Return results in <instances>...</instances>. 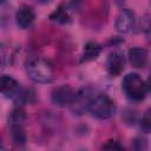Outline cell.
Here are the masks:
<instances>
[{
  "label": "cell",
  "mask_w": 151,
  "mask_h": 151,
  "mask_svg": "<svg viewBox=\"0 0 151 151\" xmlns=\"http://www.w3.org/2000/svg\"><path fill=\"white\" fill-rule=\"evenodd\" d=\"M27 76L35 83H50L53 78V67L51 63L41 57H32L25 64Z\"/></svg>",
  "instance_id": "1"
},
{
  "label": "cell",
  "mask_w": 151,
  "mask_h": 151,
  "mask_svg": "<svg viewBox=\"0 0 151 151\" xmlns=\"http://www.w3.org/2000/svg\"><path fill=\"white\" fill-rule=\"evenodd\" d=\"M122 88L126 97L131 100H142L147 92V85L137 73H129L122 81Z\"/></svg>",
  "instance_id": "2"
},
{
  "label": "cell",
  "mask_w": 151,
  "mask_h": 151,
  "mask_svg": "<svg viewBox=\"0 0 151 151\" xmlns=\"http://www.w3.org/2000/svg\"><path fill=\"white\" fill-rule=\"evenodd\" d=\"M114 103L106 94H98L92 98L88 111L91 114L98 119H109L114 113Z\"/></svg>",
  "instance_id": "3"
},
{
  "label": "cell",
  "mask_w": 151,
  "mask_h": 151,
  "mask_svg": "<svg viewBox=\"0 0 151 151\" xmlns=\"http://www.w3.org/2000/svg\"><path fill=\"white\" fill-rule=\"evenodd\" d=\"M76 93L74 90L68 86V85H61V86H58L55 87L53 91H52V94H51V99H52V103L58 106V107H66V106H71L73 100H74V97H76Z\"/></svg>",
  "instance_id": "4"
},
{
  "label": "cell",
  "mask_w": 151,
  "mask_h": 151,
  "mask_svg": "<svg viewBox=\"0 0 151 151\" xmlns=\"http://www.w3.org/2000/svg\"><path fill=\"white\" fill-rule=\"evenodd\" d=\"M134 13L130 9H123L116 18L114 27L119 33H129L134 27Z\"/></svg>",
  "instance_id": "5"
},
{
  "label": "cell",
  "mask_w": 151,
  "mask_h": 151,
  "mask_svg": "<svg viewBox=\"0 0 151 151\" xmlns=\"http://www.w3.org/2000/svg\"><path fill=\"white\" fill-rule=\"evenodd\" d=\"M125 67V58L124 54L119 51H114L110 53L106 59V70L111 77L119 76Z\"/></svg>",
  "instance_id": "6"
},
{
  "label": "cell",
  "mask_w": 151,
  "mask_h": 151,
  "mask_svg": "<svg viewBox=\"0 0 151 151\" xmlns=\"http://www.w3.org/2000/svg\"><path fill=\"white\" fill-rule=\"evenodd\" d=\"M35 19V14H34V11L31 6L28 5H22L18 8L17 13H15V21H17V25L22 28V29H26L28 27L32 26L33 21Z\"/></svg>",
  "instance_id": "7"
},
{
  "label": "cell",
  "mask_w": 151,
  "mask_h": 151,
  "mask_svg": "<svg viewBox=\"0 0 151 151\" xmlns=\"http://www.w3.org/2000/svg\"><path fill=\"white\" fill-rule=\"evenodd\" d=\"M1 92L6 98L15 99L18 94L21 92L20 90V84L17 79H14L11 76L4 74L1 77Z\"/></svg>",
  "instance_id": "8"
},
{
  "label": "cell",
  "mask_w": 151,
  "mask_h": 151,
  "mask_svg": "<svg viewBox=\"0 0 151 151\" xmlns=\"http://www.w3.org/2000/svg\"><path fill=\"white\" fill-rule=\"evenodd\" d=\"M92 96L90 93V91L87 88H83L80 90L79 92L76 93V97H74V100L71 105L72 110L79 114H81L85 110H88V106H90V103L92 100Z\"/></svg>",
  "instance_id": "9"
},
{
  "label": "cell",
  "mask_w": 151,
  "mask_h": 151,
  "mask_svg": "<svg viewBox=\"0 0 151 151\" xmlns=\"http://www.w3.org/2000/svg\"><path fill=\"white\" fill-rule=\"evenodd\" d=\"M129 61L134 68H143L147 63V52L142 47H132L127 52Z\"/></svg>",
  "instance_id": "10"
},
{
  "label": "cell",
  "mask_w": 151,
  "mask_h": 151,
  "mask_svg": "<svg viewBox=\"0 0 151 151\" xmlns=\"http://www.w3.org/2000/svg\"><path fill=\"white\" fill-rule=\"evenodd\" d=\"M100 51H101V48L97 42H92V41L87 42L84 47V51H83L81 61H90V60L96 59L99 55Z\"/></svg>",
  "instance_id": "11"
},
{
  "label": "cell",
  "mask_w": 151,
  "mask_h": 151,
  "mask_svg": "<svg viewBox=\"0 0 151 151\" xmlns=\"http://www.w3.org/2000/svg\"><path fill=\"white\" fill-rule=\"evenodd\" d=\"M11 129V137L15 145L21 146L26 143V133L24 131L22 125H9Z\"/></svg>",
  "instance_id": "12"
},
{
  "label": "cell",
  "mask_w": 151,
  "mask_h": 151,
  "mask_svg": "<svg viewBox=\"0 0 151 151\" xmlns=\"http://www.w3.org/2000/svg\"><path fill=\"white\" fill-rule=\"evenodd\" d=\"M50 19H51L52 21L60 22V24H65V22H67V21L70 20V15H68V11H67L66 6H65L64 4L59 5L58 8H57L53 13H51Z\"/></svg>",
  "instance_id": "13"
},
{
  "label": "cell",
  "mask_w": 151,
  "mask_h": 151,
  "mask_svg": "<svg viewBox=\"0 0 151 151\" xmlns=\"http://www.w3.org/2000/svg\"><path fill=\"white\" fill-rule=\"evenodd\" d=\"M25 118H26L25 112L20 107H17L8 116V125H22Z\"/></svg>",
  "instance_id": "14"
},
{
  "label": "cell",
  "mask_w": 151,
  "mask_h": 151,
  "mask_svg": "<svg viewBox=\"0 0 151 151\" xmlns=\"http://www.w3.org/2000/svg\"><path fill=\"white\" fill-rule=\"evenodd\" d=\"M140 130L145 133H149L151 132V107L147 109L143 117H142V120H140Z\"/></svg>",
  "instance_id": "15"
},
{
  "label": "cell",
  "mask_w": 151,
  "mask_h": 151,
  "mask_svg": "<svg viewBox=\"0 0 151 151\" xmlns=\"http://www.w3.org/2000/svg\"><path fill=\"white\" fill-rule=\"evenodd\" d=\"M103 149H105V150H123L124 147L119 144V142L111 139V140H107L106 144L103 145Z\"/></svg>",
  "instance_id": "16"
},
{
  "label": "cell",
  "mask_w": 151,
  "mask_h": 151,
  "mask_svg": "<svg viewBox=\"0 0 151 151\" xmlns=\"http://www.w3.org/2000/svg\"><path fill=\"white\" fill-rule=\"evenodd\" d=\"M132 147L136 150H144L146 149V142L143 138H134L132 143Z\"/></svg>",
  "instance_id": "17"
},
{
  "label": "cell",
  "mask_w": 151,
  "mask_h": 151,
  "mask_svg": "<svg viewBox=\"0 0 151 151\" xmlns=\"http://www.w3.org/2000/svg\"><path fill=\"white\" fill-rule=\"evenodd\" d=\"M81 1H83V0H72V1H71V6L73 7V9L78 8V7H79V5L81 4Z\"/></svg>",
  "instance_id": "18"
},
{
  "label": "cell",
  "mask_w": 151,
  "mask_h": 151,
  "mask_svg": "<svg viewBox=\"0 0 151 151\" xmlns=\"http://www.w3.org/2000/svg\"><path fill=\"white\" fill-rule=\"evenodd\" d=\"M146 85H147V91L151 93V76L149 77V79H147V83H146Z\"/></svg>",
  "instance_id": "19"
},
{
  "label": "cell",
  "mask_w": 151,
  "mask_h": 151,
  "mask_svg": "<svg viewBox=\"0 0 151 151\" xmlns=\"http://www.w3.org/2000/svg\"><path fill=\"white\" fill-rule=\"evenodd\" d=\"M39 4H48L51 0H37Z\"/></svg>",
  "instance_id": "20"
}]
</instances>
